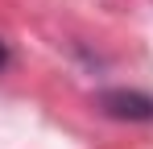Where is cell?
Here are the masks:
<instances>
[{
  "instance_id": "6da1fadb",
  "label": "cell",
  "mask_w": 153,
  "mask_h": 149,
  "mask_svg": "<svg viewBox=\"0 0 153 149\" xmlns=\"http://www.w3.org/2000/svg\"><path fill=\"white\" fill-rule=\"evenodd\" d=\"M100 108L108 112V116H120V120H149V116H153V99L141 95V91H124V87L103 91Z\"/></svg>"
},
{
  "instance_id": "7a4b0ae2",
  "label": "cell",
  "mask_w": 153,
  "mask_h": 149,
  "mask_svg": "<svg viewBox=\"0 0 153 149\" xmlns=\"http://www.w3.org/2000/svg\"><path fill=\"white\" fill-rule=\"evenodd\" d=\"M4 66H8V46L0 42V71H4Z\"/></svg>"
}]
</instances>
